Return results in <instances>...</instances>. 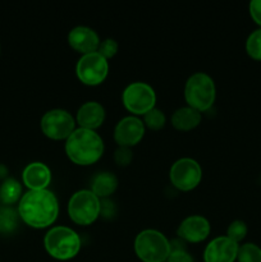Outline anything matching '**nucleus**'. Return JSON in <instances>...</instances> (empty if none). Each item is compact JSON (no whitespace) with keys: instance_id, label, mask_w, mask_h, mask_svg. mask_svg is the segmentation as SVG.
I'll list each match as a JSON object with an SVG mask.
<instances>
[{"instance_id":"nucleus-20","label":"nucleus","mask_w":261,"mask_h":262,"mask_svg":"<svg viewBox=\"0 0 261 262\" xmlns=\"http://www.w3.org/2000/svg\"><path fill=\"white\" fill-rule=\"evenodd\" d=\"M18 217L19 214L12 206L0 207V233L3 234H10L14 232L18 227Z\"/></svg>"},{"instance_id":"nucleus-21","label":"nucleus","mask_w":261,"mask_h":262,"mask_svg":"<svg viewBox=\"0 0 261 262\" xmlns=\"http://www.w3.org/2000/svg\"><path fill=\"white\" fill-rule=\"evenodd\" d=\"M238 262H261V248L255 243H245L240 246L237 256Z\"/></svg>"},{"instance_id":"nucleus-17","label":"nucleus","mask_w":261,"mask_h":262,"mask_svg":"<svg viewBox=\"0 0 261 262\" xmlns=\"http://www.w3.org/2000/svg\"><path fill=\"white\" fill-rule=\"evenodd\" d=\"M202 114L196 109L183 106L177 109L171 115V124L178 130H191L201 123Z\"/></svg>"},{"instance_id":"nucleus-19","label":"nucleus","mask_w":261,"mask_h":262,"mask_svg":"<svg viewBox=\"0 0 261 262\" xmlns=\"http://www.w3.org/2000/svg\"><path fill=\"white\" fill-rule=\"evenodd\" d=\"M22 197V186L14 178H7L0 187V200L5 205L15 204Z\"/></svg>"},{"instance_id":"nucleus-8","label":"nucleus","mask_w":261,"mask_h":262,"mask_svg":"<svg viewBox=\"0 0 261 262\" xmlns=\"http://www.w3.org/2000/svg\"><path fill=\"white\" fill-rule=\"evenodd\" d=\"M109 63L97 51L84 54L76 64V74L79 81L87 86H97L107 77Z\"/></svg>"},{"instance_id":"nucleus-5","label":"nucleus","mask_w":261,"mask_h":262,"mask_svg":"<svg viewBox=\"0 0 261 262\" xmlns=\"http://www.w3.org/2000/svg\"><path fill=\"white\" fill-rule=\"evenodd\" d=\"M135 252L143 262H166L170 255V242L159 230L145 229L136 235Z\"/></svg>"},{"instance_id":"nucleus-24","label":"nucleus","mask_w":261,"mask_h":262,"mask_svg":"<svg viewBox=\"0 0 261 262\" xmlns=\"http://www.w3.org/2000/svg\"><path fill=\"white\" fill-rule=\"evenodd\" d=\"M248 232L247 224H246L243 220H234L229 224L227 229V237L230 238L232 241H234L235 243L240 245V242H242L246 238Z\"/></svg>"},{"instance_id":"nucleus-15","label":"nucleus","mask_w":261,"mask_h":262,"mask_svg":"<svg viewBox=\"0 0 261 262\" xmlns=\"http://www.w3.org/2000/svg\"><path fill=\"white\" fill-rule=\"evenodd\" d=\"M23 183L30 188V191H41L48 189L51 182V170L48 165L40 161L30 163L22 173Z\"/></svg>"},{"instance_id":"nucleus-14","label":"nucleus","mask_w":261,"mask_h":262,"mask_svg":"<svg viewBox=\"0 0 261 262\" xmlns=\"http://www.w3.org/2000/svg\"><path fill=\"white\" fill-rule=\"evenodd\" d=\"M68 42L74 50L82 55L97 51L100 45V37L92 28L87 26H76L68 33Z\"/></svg>"},{"instance_id":"nucleus-18","label":"nucleus","mask_w":261,"mask_h":262,"mask_svg":"<svg viewBox=\"0 0 261 262\" xmlns=\"http://www.w3.org/2000/svg\"><path fill=\"white\" fill-rule=\"evenodd\" d=\"M118 187V178L115 174L110 171H102L95 176L92 179L91 191L96 194L99 199H106L110 194L115 192Z\"/></svg>"},{"instance_id":"nucleus-7","label":"nucleus","mask_w":261,"mask_h":262,"mask_svg":"<svg viewBox=\"0 0 261 262\" xmlns=\"http://www.w3.org/2000/svg\"><path fill=\"white\" fill-rule=\"evenodd\" d=\"M122 100L128 112L135 115H145L155 107L156 94L150 84L145 82H133L124 89Z\"/></svg>"},{"instance_id":"nucleus-27","label":"nucleus","mask_w":261,"mask_h":262,"mask_svg":"<svg viewBox=\"0 0 261 262\" xmlns=\"http://www.w3.org/2000/svg\"><path fill=\"white\" fill-rule=\"evenodd\" d=\"M114 159L115 161H117L118 165L127 166L128 164H130V161H132V151H130L129 147H123V146H119V147L115 150Z\"/></svg>"},{"instance_id":"nucleus-12","label":"nucleus","mask_w":261,"mask_h":262,"mask_svg":"<svg viewBox=\"0 0 261 262\" xmlns=\"http://www.w3.org/2000/svg\"><path fill=\"white\" fill-rule=\"evenodd\" d=\"M240 245L228 238L220 235L210 241L204 251L205 262H234L237 260Z\"/></svg>"},{"instance_id":"nucleus-4","label":"nucleus","mask_w":261,"mask_h":262,"mask_svg":"<svg viewBox=\"0 0 261 262\" xmlns=\"http://www.w3.org/2000/svg\"><path fill=\"white\" fill-rule=\"evenodd\" d=\"M216 97V87L211 77L205 72L192 74L184 86V99L189 107L202 113L214 105Z\"/></svg>"},{"instance_id":"nucleus-28","label":"nucleus","mask_w":261,"mask_h":262,"mask_svg":"<svg viewBox=\"0 0 261 262\" xmlns=\"http://www.w3.org/2000/svg\"><path fill=\"white\" fill-rule=\"evenodd\" d=\"M248 9H250L251 18L261 28V0H252L248 5Z\"/></svg>"},{"instance_id":"nucleus-10","label":"nucleus","mask_w":261,"mask_h":262,"mask_svg":"<svg viewBox=\"0 0 261 262\" xmlns=\"http://www.w3.org/2000/svg\"><path fill=\"white\" fill-rule=\"evenodd\" d=\"M171 184L179 191H191L196 188L202 179V169L196 160L191 158L178 159L169 171Z\"/></svg>"},{"instance_id":"nucleus-1","label":"nucleus","mask_w":261,"mask_h":262,"mask_svg":"<svg viewBox=\"0 0 261 262\" xmlns=\"http://www.w3.org/2000/svg\"><path fill=\"white\" fill-rule=\"evenodd\" d=\"M19 217L36 229L50 227L59 215V204L55 194L49 189L28 191L22 194L18 205Z\"/></svg>"},{"instance_id":"nucleus-11","label":"nucleus","mask_w":261,"mask_h":262,"mask_svg":"<svg viewBox=\"0 0 261 262\" xmlns=\"http://www.w3.org/2000/svg\"><path fill=\"white\" fill-rule=\"evenodd\" d=\"M143 120L137 117H125L117 123L114 129L115 142L123 147H132L137 145L145 136Z\"/></svg>"},{"instance_id":"nucleus-6","label":"nucleus","mask_w":261,"mask_h":262,"mask_svg":"<svg viewBox=\"0 0 261 262\" xmlns=\"http://www.w3.org/2000/svg\"><path fill=\"white\" fill-rule=\"evenodd\" d=\"M101 201L91 189H81L72 194L68 202V214L78 225H90L99 217Z\"/></svg>"},{"instance_id":"nucleus-25","label":"nucleus","mask_w":261,"mask_h":262,"mask_svg":"<svg viewBox=\"0 0 261 262\" xmlns=\"http://www.w3.org/2000/svg\"><path fill=\"white\" fill-rule=\"evenodd\" d=\"M182 246L183 245L177 241L170 242V255L166 262H194L193 257Z\"/></svg>"},{"instance_id":"nucleus-9","label":"nucleus","mask_w":261,"mask_h":262,"mask_svg":"<svg viewBox=\"0 0 261 262\" xmlns=\"http://www.w3.org/2000/svg\"><path fill=\"white\" fill-rule=\"evenodd\" d=\"M76 129V120L64 109H51L41 118V130L51 140H67Z\"/></svg>"},{"instance_id":"nucleus-3","label":"nucleus","mask_w":261,"mask_h":262,"mask_svg":"<svg viewBox=\"0 0 261 262\" xmlns=\"http://www.w3.org/2000/svg\"><path fill=\"white\" fill-rule=\"evenodd\" d=\"M81 238L78 233L68 227H53L44 238V246L49 255L59 261L76 257L81 250Z\"/></svg>"},{"instance_id":"nucleus-2","label":"nucleus","mask_w":261,"mask_h":262,"mask_svg":"<svg viewBox=\"0 0 261 262\" xmlns=\"http://www.w3.org/2000/svg\"><path fill=\"white\" fill-rule=\"evenodd\" d=\"M66 154L72 163L77 165H91L102 156L104 141L96 130L77 128L66 140Z\"/></svg>"},{"instance_id":"nucleus-23","label":"nucleus","mask_w":261,"mask_h":262,"mask_svg":"<svg viewBox=\"0 0 261 262\" xmlns=\"http://www.w3.org/2000/svg\"><path fill=\"white\" fill-rule=\"evenodd\" d=\"M165 114L158 107H154V109H151L150 112L143 115V124H145V127L150 128L153 130L161 129L165 125Z\"/></svg>"},{"instance_id":"nucleus-30","label":"nucleus","mask_w":261,"mask_h":262,"mask_svg":"<svg viewBox=\"0 0 261 262\" xmlns=\"http://www.w3.org/2000/svg\"><path fill=\"white\" fill-rule=\"evenodd\" d=\"M8 174V169L4 164H0V178H4Z\"/></svg>"},{"instance_id":"nucleus-22","label":"nucleus","mask_w":261,"mask_h":262,"mask_svg":"<svg viewBox=\"0 0 261 262\" xmlns=\"http://www.w3.org/2000/svg\"><path fill=\"white\" fill-rule=\"evenodd\" d=\"M246 51L255 60L261 61V28L252 31L246 40Z\"/></svg>"},{"instance_id":"nucleus-16","label":"nucleus","mask_w":261,"mask_h":262,"mask_svg":"<svg viewBox=\"0 0 261 262\" xmlns=\"http://www.w3.org/2000/svg\"><path fill=\"white\" fill-rule=\"evenodd\" d=\"M79 128L95 130L104 123L105 109L100 102L87 101L79 106L76 117Z\"/></svg>"},{"instance_id":"nucleus-29","label":"nucleus","mask_w":261,"mask_h":262,"mask_svg":"<svg viewBox=\"0 0 261 262\" xmlns=\"http://www.w3.org/2000/svg\"><path fill=\"white\" fill-rule=\"evenodd\" d=\"M100 214H102L104 216H110V215L114 214V205H113V202H110L106 199H102L101 211H100Z\"/></svg>"},{"instance_id":"nucleus-13","label":"nucleus","mask_w":261,"mask_h":262,"mask_svg":"<svg viewBox=\"0 0 261 262\" xmlns=\"http://www.w3.org/2000/svg\"><path fill=\"white\" fill-rule=\"evenodd\" d=\"M177 234L186 242H202L210 234V223L202 215H191L182 220L178 230H177Z\"/></svg>"},{"instance_id":"nucleus-26","label":"nucleus","mask_w":261,"mask_h":262,"mask_svg":"<svg viewBox=\"0 0 261 262\" xmlns=\"http://www.w3.org/2000/svg\"><path fill=\"white\" fill-rule=\"evenodd\" d=\"M118 42L114 38H105V40L100 41L99 49H97V53L101 56H104L105 59H110L118 53Z\"/></svg>"}]
</instances>
